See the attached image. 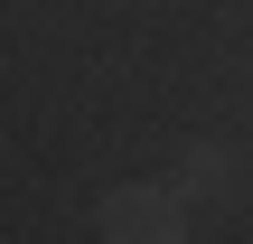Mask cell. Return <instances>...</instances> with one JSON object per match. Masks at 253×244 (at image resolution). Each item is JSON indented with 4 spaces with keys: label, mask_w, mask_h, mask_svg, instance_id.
I'll list each match as a JSON object with an SVG mask.
<instances>
[{
    "label": "cell",
    "mask_w": 253,
    "mask_h": 244,
    "mask_svg": "<svg viewBox=\"0 0 253 244\" xmlns=\"http://www.w3.org/2000/svg\"><path fill=\"white\" fill-rule=\"evenodd\" d=\"M94 226H103V244H188V197L169 179H131L103 197Z\"/></svg>",
    "instance_id": "1"
},
{
    "label": "cell",
    "mask_w": 253,
    "mask_h": 244,
    "mask_svg": "<svg viewBox=\"0 0 253 244\" xmlns=\"http://www.w3.org/2000/svg\"><path fill=\"white\" fill-rule=\"evenodd\" d=\"M169 188H178L188 207H197V197H225V188H235V150H216V141H188V160H178V179H169Z\"/></svg>",
    "instance_id": "2"
}]
</instances>
